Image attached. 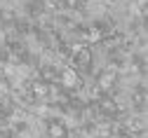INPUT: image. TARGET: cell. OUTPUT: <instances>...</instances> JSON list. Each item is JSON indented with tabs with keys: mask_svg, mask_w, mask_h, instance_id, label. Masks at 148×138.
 <instances>
[{
	"mask_svg": "<svg viewBox=\"0 0 148 138\" xmlns=\"http://www.w3.org/2000/svg\"><path fill=\"white\" fill-rule=\"evenodd\" d=\"M61 80H64V84H66V87H75V84H78V75L73 73L71 68H68V70H64Z\"/></svg>",
	"mask_w": 148,
	"mask_h": 138,
	"instance_id": "obj_1",
	"label": "cell"
},
{
	"mask_svg": "<svg viewBox=\"0 0 148 138\" xmlns=\"http://www.w3.org/2000/svg\"><path fill=\"white\" fill-rule=\"evenodd\" d=\"M99 37H101V33H99V31H94V28L89 31V40H99Z\"/></svg>",
	"mask_w": 148,
	"mask_h": 138,
	"instance_id": "obj_2",
	"label": "cell"
},
{
	"mask_svg": "<svg viewBox=\"0 0 148 138\" xmlns=\"http://www.w3.org/2000/svg\"><path fill=\"white\" fill-rule=\"evenodd\" d=\"M61 133H64V129H61V126H52V136H54V138L61 136Z\"/></svg>",
	"mask_w": 148,
	"mask_h": 138,
	"instance_id": "obj_3",
	"label": "cell"
}]
</instances>
